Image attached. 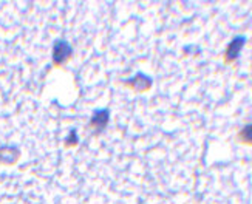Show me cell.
Listing matches in <instances>:
<instances>
[{
	"label": "cell",
	"instance_id": "cell-7",
	"mask_svg": "<svg viewBox=\"0 0 252 204\" xmlns=\"http://www.w3.org/2000/svg\"><path fill=\"white\" fill-rule=\"evenodd\" d=\"M79 144V138H78V130L76 128H71L70 135L65 139V147H76Z\"/></svg>",
	"mask_w": 252,
	"mask_h": 204
},
{
	"label": "cell",
	"instance_id": "cell-4",
	"mask_svg": "<svg viewBox=\"0 0 252 204\" xmlns=\"http://www.w3.org/2000/svg\"><path fill=\"white\" fill-rule=\"evenodd\" d=\"M123 84L126 85V87L133 88L136 91H146L153 85V79L150 76H147L146 73L138 71L135 76H131L130 79H124Z\"/></svg>",
	"mask_w": 252,
	"mask_h": 204
},
{
	"label": "cell",
	"instance_id": "cell-6",
	"mask_svg": "<svg viewBox=\"0 0 252 204\" xmlns=\"http://www.w3.org/2000/svg\"><path fill=\"white\" fill-rule=\"evenodd\" d=\"M238 141L245 146H252V122L245 125L242 130L238 132Z\"/></svg>",
	"mask_w": 252,
	"mask_h": 204
},
{
	"label": "cell",
	"instance_id": "cell-2",
	"mask_svg": "<svg viewBox=\"0 0 252 204\" xmlns=\"http://www.w3.org/2000/svg\"><path fill=\"white\" fill-rule=\"evenodd\" d=\"M108 122H110V109H105V107H104V109L93 110L89 124L94 130V133L99 135V133H102L107 128Z\"/></svg>",
	"mask_w": 252,
	"mask_h": 204
},
{
	"label": "cell",
	"instance_id": "cell-1",
	"mask_svg": "<svg viewBox=\"0 0 252 204\" xmlns=\"http://www.w3.org/2000/svg\"><path fill=\"white\" fill-rule=\"evenodd\" d=\"M73 55V47L68 40L65 39H56L53 44V53H51V58H53V63L54 65H62V63L67 62Z\"/></svg>",
	"mask_w": 252,
	"mask_h": 204
},
{
	"label": "cell",
	"instance_id": "cell-3",
	"mask_svg": "<svg viewBox=\"0 0 252 204\" xmlns=\"http://www.w3.org/2000/svg\"><path fill=\"white\" fill-rule=\"evenodd\" d=\"M245 45H246V37L245 36H235L231 42H229V45L226 47L224 62L226 63L235 62L240 58V55H242V50Z\"/></svg>",
	"mask_w": 252,
	"mask_h": 204
},
{
	"label": "cell",
	"instance_id": "cell-5",
	"mask_svg": "<svg viewBox=\"0 0 252 204\" xmlns=\"http://www.w3.org/2000/svg\"><path fill=\"white\" fill-rule=\"evenodd\" d=\"M20 158V150L14 144L0 147V164H16Z\"/></svg>",
	"mask_w": 252,
	"mask_h": 204
}]
</instances>
